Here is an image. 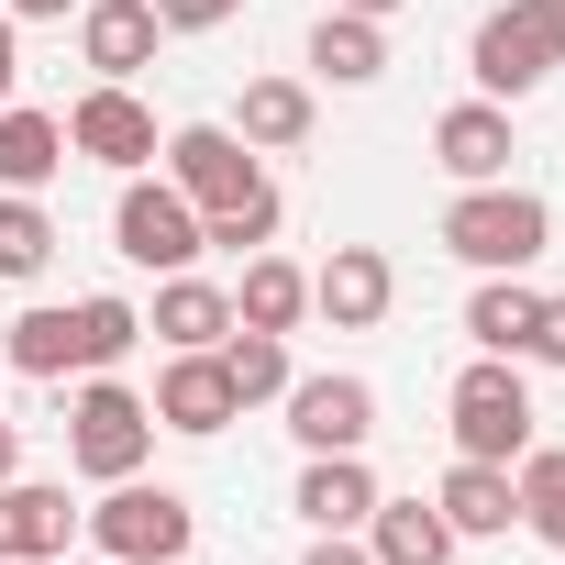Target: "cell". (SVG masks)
<instances>
[{"label": "cell", "mask_w": 565, "mask_h": 565, "mask_svg": "<svg viewBox=\"0 0 565 565\" xmlns=\"http://www.w3.org/2000/svg\"><path fill=\"white\" fill-rule=\"evenodd\" d=\"M543 244H554V211L532 189H510V178H488V189H466L444 211V255H466L477 277H521Z\"/></svg>", "instance_id": "1"}, {"label": "cell", "mask_w": 565, "mask_h": 565, "mask_svg": "<svg viewBox=\"0 0 565 565\" xmlns=\"http://www.w3.org/2000/svg\"><path fill=\"white\" fill-rule=\"evenodd\" d=\"M455 455H477V466H521V444H532V388H521V355H477L466 377H455Z\"/></svg>", "instance_id": "2"}, {"label": "cell", "mask_w": 565, "mask_h": 565, "mask_svg": "<svg viewBox=\"0 0 565 565\" xmlns=\"http://www.w3.org/2000/svg\"><path fill=\"white\" fill-rule=\"evenodd\" d=\"M67 455H78V477H145V455H156V399H134L122 377H89L78 388V411H67Z\"/></svg>", "instance_id": "3"}, {"label": "cell", "mask_w": 565, "mask_h": 565, "mask_svg": "<svg viewBox=\"0 0 565 565\" xmlns=\"http://www.w3.org/2000/svg\"><path fill=\"white\" fill-rule=\"evenodd\" d=\"M89 532H100V554H122V565H178V554H189V532H200V510H189L178 488L111 477V499L89 510Z\"/></svg>", "instance_id": "4"}, {"label": "cell", "mask_w": 565, "mask_h": 565, "mask_svg": "<svg viewBox=\"0 0 565 565\" xmlns=\"http://www.w3.org/2000/svg\"><path fill=\"white\" fill-rule=\"evenodd\" d=\"M466 67H477V89H488V100H521V89H543V78L565 67V45H554V12H543V0H510V12H488V23H477V45H466Z\"/></svg>", "instance_id": "5"}, {"label": "cell", "mask_w": 565, "mask_h": 565, "mask_svg": "<svg viewBox=\"0 0 565 565\" xmlns=\"http://www.w3.org/2000/svg\"><path fill=\"white\" fill-rule=\"evenodd\" d=\"M111 244H122V266H156V277H178V266H200V255H211V244H200L189 189H167V178H122Z\"/></svg>", "instance_id": "6"}, {"label": "cell", "mask_w": 565, "mask_h": 565, "mask_svg": "<svg viewBox=\"0 0 565 565\" xmlns=\"http://www.w3.org/2000/svg\"><path fill=\"white\" fill-rule=\"evenodd\" d=\"M167 189H189V211H233V200L266 189V167L244 156V134L189 122V134H167Z\"/></svg>", "instance_id": "7"}, {"label": "cell", "mask_w": 565, "mask_h": 565, "mask_svg": "<svg viewBox=\"0 0 565 565\" xmlns=\"http://www.w3.org/2000/svg\"><path fill=\"white\" fill-rule=\"evenodd\" d=\"M67 156H89V167H122V178H134V167L156 156V111H145L122 78H100V89L67 111Z\"/></svg>", "instance_id": "8"}, {"label": "cell", "mask_w": 565, "mask_h": 565, "mask_svg": "<svg viewBox=\"0 0 565 565\" xmlns=\"http://www.w3.org/2000/svg\"><path fill=\"white\" fill-rule=\"evenodd\" d=\"M289 433H300L311 455H366L377 388H366V377H289Z\"/></svg>", "instance_id": "9"}, {"label": "cell", "mask_w": 565, "mask_h": 565, "mask_svg": "<svg viewBox=\"0 0 565 565\" xmlns=\"http://www.w3.org/2000/svg\"><path fill=\"white\" fill-rule=\"evenodd\" d=\"M388 300H399V266H388L377 244H333V266L311 277V311H322L333 333H377Z\"/></svg>", "instance_id": "10"}, {"label": "cell", "mask_w": 565, "mask_h": 565, "mask_svg": "<svg viewBox=\"0 0 565 565\" xmlns=\"http://www.w3.org/2000/svg\"><path fill=\"white\" fill-rule=\"evenodd\" d=\"M156 422H167V433H222V422H244V399H233V377H222V344L167 355V377H156Z\"/></svg>", "instance_id": "11"}, {"label": "cell", "mask_w": 565, "mask_h": 565, "mask_svg": "<svg viewBox=\"0 0 565 565\" xmlns=\"http://www.w3.org/2000/svg\"><path fill=\"white\" fill-rule=\"evenodd\" d=\"M67 532H78L67 488H45V477H12V488H0V565H56Z\"/></svg>", "instance_id": "12"}, {"label": "cell", "mask_w": 565, "mask_h": 565, "mask_svg": "<svg viewBox=\"0 0 565 565\" xmlns=\"http://www.w3.org/2000/svg\"><path fill=\"white\" fill-rule=\"evenodd\" d=\"M156 45H167L156 0H89V12H78V56L100 78H122V89H134V67H156Z\"/></svg>", "instance_id": "13"}, {"label": "cell", "mask_w": 565, "mask_h": 565, "mask_svg": "<svg viewBox=\"0 0 565 565\" xmlns=\"http://www.w3.org/2000/svg\"><path fill=\"white\" fill-rule=\"evenodd\" d=\"M433 156H444V178H466V189L510 178V111H499V100H455V111L433 122Z\"/></svg>", "instance_id": "14"}, {"label": "cell", "mask_w": 565, "mask_h": 565, "mask_svg": "<svg viewBox=\"0 0 565 565\" xmlns=\"http://www.w3.org/2000/svg\"><path fill=\"white\" fill-rule=\"evenodd\" d=\"M289 510H300L311 532H366V510H377V477H366V455H311Z\"/></svg>", "instance_id": "15"}, {"label": "cell", "mask_w": 565, "mask_h": 565, "mask_svg": "<svg viewBox=\"0 0 565 565\" xmlns=\"http://www.w3.org/2000/svg\"><path fill=\"white\" fill-rule=\"evenodd\" d=\"M433 510H444V521H455V543H466V532H510V521H521V488H510V466L455 455V466H444V488H433Z\"/></svg>", "instance_id": "16"}, {"label": "cell", "mask_w": 565, "mask_h": 565, "mask_svg": "<svg viewBox=\"0 0 565 565\" xmlns=\"http://www.w3.org/2000/svg\"><path fill=\"white\" fill-rule=\"evenodd\" d=\"M366 554L377 565H455V521L433 499H377L366 510Z\"/></svg>", "instance_id": "17"}, {"label": "cell", "mask_w": 565, "mask_h": 565, "mask_svg": "<svg viewBox=\"0 0 565 565\" xmlns=\"http://www.w3.org/2000/svg\"><path fill=\"white\" fill-rule=\"evenodd\" d=\"M145 333H167V355H200V344H222L233 333V289H211V277H167V289H156V322Z\"/></svg>", "instance_id": "18"}, {"label": "cell", "mask_w": 565, "mask_h": 565, "mask_svg": "<svg viewBox=\"0 0 565 565\" xmlns=\"http://www.w3.org/2000/svg\"><path fill=\"white\" fill-rule=\"evenodd\" d=\"M300 311H311V277H300L289 255H244L233 322H244V333H300Z\"/></svg>", "instance_id": "19"}, {"label": "cell", "mask_w": 565, "mask_h": 565, "mask_svg": "<svg viewBox=\"0 0 565 565\" xmlns=\"http://www.w3.org/2000/svg\"><path fill=\"white\" fill-rule=\"evenodd\" d=\"M56 167H67V122H56V111H23V100H12V111H0V189H23V200H34V189H45Z\"/></svg>", "instance_id": "20"}, {"label": "cell", "mask_w": 565, "mask_h": 565, "mask_svg": "<svg viewBox=\"0 0 565 565\" xmlns=\"http://www.w3.org/2000/svg\"><path fill=\"white\" fill-rule=\"evenodd\" d=\"M311 67H322L333 89H366V78H388V34H377L366 12H322V23H311Z\"/></svg>", "instance_id": "21"}, {"label": "cell", "mask_w": 565, "mask_h": 565, "mask_svg": "<svg viewBox=\"0 0 565 565\" xmlns=\"http://www.w3.org/2000/svg\"><path fill=\"white\" fill-rule=\"evenodd\" d=\"M532 322H543V289H521V277H488V289L466 300L477 355H521V344H532Z\"/></svg>", "instance_id": "22"}, {"label": "cell", "mask_w": 565, "mask_h": 565, "mask_svg": "<svg viewBox=\"0 0 565 565\" xmlns=\"http://www.w3.org/2000/svg\"><path fill=\"white\" fill-rule=\"evenodd\" d=\"M222 377H233V399L255 411V399H289V333H222Z\"/></svg>", "instance_id": "23"}, {"label": "cell", "mask_w": 565, "mask_h": 565, "mask_svg": "<svg viewBox=\"0 0 565 565\" xmlns=\"http://www.w3.org/2000/svg\"><path fill=\"white\" fill-rule=\"evenodd\" d=\"M0 355H12V377H67L78 366V311H23L0 333Z\"/></svg>", "instance_id": "24"}, {"label": "cell", "mask_w": 565, "mask_h": 565, "mask_svg": "<svg viewBox=\"0 0 565 565\" xmlns=\"http://www.w3.org/2000/svg\"><path fill=\"white\" fill-rule=\"evenodd\" d=\"M134 344H145V311H134V300H111V289L78 300V366H89V377H111Z\"/></svg>", "instance_id": "25"}, {"label": "cell", "mask_w": 565, "mask_h": 565, "mask_svg": "<svg viewBox=\"0 0 565 565\" xmlns=\"http://www.w3.org/2000/svg\"><path fill=\"white\" fill-rule=\"evenodd\" d=\"M510 488H521V521L565 554V444H521V477Z\"/></svg>", "instance_id": "26"}, {"label": "cell", "mask_w": 565, "mask_h": 565, "mask_svg": "<svg viewBox=\"0 0 565 565\" xmlns=\"http://www.w3.org/2000/svg\"><path fill=\"white\" fill-rule=\"evenodd\" d=\"M244 145H311V89L300 78H255L244 89Z\"/></svg>", "instance_id": "27"}, {"label": "cell", "mask_w": 565, "mask_h": 565, "mask_svg": "<svg viewBox=\"0 0 565 565\" xmlns=\"http://www.w3.org/2000/svg\"><path fill=\"white\" fill-rule=\"evenodd\" d=\"M45 255H56V222L12 189V200H0V277H45Z\"/></svg>", "instance_id": "28"}, {"label": "cell", "mask_w": 565, "mask_h": 565, "mask_svg": "<svg viewBox=\"0 0 565 565\" xmlns=\"http://www.w3.org/2000/svg\"><path fill=\"white\" fill-rule=\"evenodd\" d=\"M277 233V178L255 189V200H233V211H200V244H233V255H255Z\"/></svg>", "instance_id": "29"}, {"label": "cell", "mask_w": 565, "mask_h": 565, "mask_svg": "<svg viewBox=\"0 0 565 565\" xmlns=\"http://www.w3.org/2000/svg\"><path fill=\"white\" fill-rule=\"evenodd\" d=\"M233 12H244V0H156L167 34H211V23H233Z\"/></svg>", "instance_id": "30"}, {"label": "cell", "mask_w": 565, "mask_h": 565, "mask_svg": "<svg viewBox=\"0 0 565 565\" xmlns=\"http://www.w3.org/2000/svg\"><path fill=\"white\" fill-rule=\"evenodd\" d=\"M521 355H543V366H565V300H543V322H532V344Z\"/></svg>", "instance_id": "31"}, {"label": "cell", "mask_w": 565, "mask_h": 565, "mask_svg": "<svg viewBox=\"0 0 565 565\" xmlns=\"http://www.w3.org/2000/svg\"><path fill=\"white\" fill-rule=\"evenodd\" d=\"M300 565H377V554H366V543H355V532H322V543H311V554H300Z\"/></svg>", "instance_id": "32"}, {"label": "cell", "mask_w": 565, "mask_h": 565, "mask_svg": "<svg viewBox=\"0 0 565 565\" xmlns=\"http://www.w3.org/2000/svg\"><path fill=\"white\" fill-rule=\"evenodd\" d=\"M12 78H23V45H12V12H0V111H12Z\"/></svg>", "instance_id": "33"}, {"label": "cell", "mask_w": 565, "mask_h": 565, "mask_svg": "<svg viewBox=\"0 0 565 565\" xmlns=\"http://www.w3.org/2000/svg\"><path fill=\"white\" fill-rule=\"evenodd\" d=\"M23 477V422H0V488Z\"/></svg>", "instance_id": "34"}, {"label": "cell", "mask_w": 565, "mask_h": 565, "mask_svg": "<svg viewBox=\"0 0 565 565\" xmlns=\"http://www.w3.org/2000/svg\"><path fill=\"white\" fill-rule=\"evenodd\" d=\"M0 12H12V23H56V12H67V0H0Z\"/></svg>", "instance_id": "35"}, {"label": "cell", "mask_w": 565, "mask_h": 565, "mask_svg": "<svg viewBox=\"0 0 565 565\" xmlns=\"http://www.w3.org/2000/svg\"><path fill=\"white\" fill-rule=\"evenodd\" d=\"M333 12H366V23H388V12H399V0H333Z\"/></svg>", "instance_id": "36"}, {"label": "cell", "mask_w": 565, "mask_h": 565, "mask_svg": "<svg viewBox=\"0 0 565 565\" xmlns=\"http://www.w3.org/2000/svg\"><path fill=\"white\" fill-rule=\"evenodd\" d=\"M543 12H554V45H565V0H543Z\"/></svg>", "instance_id": "37"}, {"label": "cell", "mask_w": 565, "mask_h": 565, "mask_svg": "<svg viewBox=\"0 0 565 565\" xmlns=\"http://www.w3.org/2000/svg\"><path fill=\"white\" fill-rule=\"evenodd\" d=\"M178 565H189V554H178Z\"/></svg>", "instance_id": "38"}, {"label": "cell", "mask_w": 565, "mask_h": 565, "mask_svg": "<svg viewBox=\"0 0 565 565\" xmlns=\"http://www.w3.org/2000/svg\"><path fill=\"white\" fill-rule=\"evenodd\" d=\"M56 565H67V554H56Z\"/></svg>", "instance_id": "39"}]
</instances>
